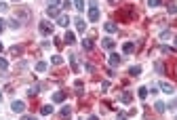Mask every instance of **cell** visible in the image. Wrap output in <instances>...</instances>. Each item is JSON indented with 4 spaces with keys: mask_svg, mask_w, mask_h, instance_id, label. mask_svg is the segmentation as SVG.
<instances>
[{
    "mask_svg": "<svg viewBox=\"0 0 177 120\" xmlns=\"http://www.w3.org/2000/svg\"><path fill=\"white\" fill-rule=\"evenodd\" d=\"M135 17V8L133 7H122L118 13H116V19L118 21H131Z\"/></svg>",
    "mask_w": 177,
    "mask_h": 120,
    "instance_id": "1",
    "label": "cell"
},
{
    "mask_svg": "<svg viewBox=\"0 0 177 120\" xmlns=\"http://www.w3.org/2000/svg\"><path fill=\"white\" fill-rule=\"evenodd\" d=\"M38 30H40V34H42V36H51V34H53V25H51L49 21H40V28H38Z\"/></svg>",
    "mask_w": 177,
    "mask_h": 120,
    "instance_id": "2",
    "label": "cell"
},
{
    "mask_svg": "<svg viewBox=\"0 0 177 120\" xmlns=\"http://www.w3.org/2000/svg\"><path fill=\"white\" fill-rule=\"evenodd\" d=\"M74 25H76V30L80 32V34H82V32L86 30V21L82 19V17H76V19H74Z\"/></svg>",
    "mask_w": 177,
    "mask_h": 120,
    "instance_id": "3",
    "label": "cell"
},
{
    "mask_svg": "<svg viewBox=\"0 0 177 120\" xmlns=\"http://www.w3.org/2000/svg\"><path fill=\"white\" fill-rule=\"evenodd\" d=\"M89 21H99V8L97 7H91V11H89Z\"/></svg>",
    "mask_w": 177,
    "mask_h": 120,
    "instance_id": "4",
    "label": "cell"
},
{
    "mask_svg": "<svg viewBox=\"0 0 177 120\" xmlns=\"http://www.w3.org/2000/svg\"><path fill=\"white\" fill-rule=\"evenodd\" d=\"M11 110H13V112H23V110H25V103H23V101H13V103H11Z\"/></svg>",
    "mask_w": 177,
    "mask_h": 120,
    "instance_id": "5",
    "label": "cell"
},
{
    "mask_svg": "<svg viewBox=\"0 0 177 120\" xmlns=\"http://www.w3.org/2000/svg\"><path fill=\"white\" fill-rule=\"evenodd\" d=\"M108 63L112 65V68H116V65H120V55H116V53H112V55H110V59H108Z\"/></svg>",
    "mask_w": 177,
    "mask_h": 120,
    "instance_id": "6",
    "label": "cell"
},
{
    "mask_svg": "<svg viewBox=\"0 0 177 120\" xmlns=\"http://www.w3.org/2000/svg\"><path fill=\"white\" fill-rule=\"evenodd\" d=\"M101 46H103L106 51H112L114 49V40L112 38H103V40H101Z\"/></svg>",
    "mask_w": 177,
    "mask_h": 120,
    "instance_id": "7",
    "label": "cell"
},
{
    "mask_svg": "<svg viewBox=\"0 0 177 120\" xmlns=\"http://www.w3.org/2000/svg\"><path fill=\"white\" fill-rule=\"evenodd\" d=\"M57 23H59L61 28H68V23H70V17H68V15H59V17H57Z\"/></svg>",
    "mask_w": 177,
    "mask_h": 120,
    "instance_id": "8",
    "label": "cell"
},
{
    "mask_svg": "<svg viewBox=\"0 0 177 120\" xmlns=\"http://www.w3.org/2000/svg\"><path fill=\"white\" fill-rule=\"evenodd\" d=\"M59 114H61V118H64V120H68V118L72 116V107H70V106H64Z\"/></svg>",
    "mask_w": 177,
    "mask_h": 120,
    "instance_id": "9",
    "label": "cell"
},
{
    "mask_svg": "<svg viewBox=\"0 0 177 120\" xmlns=\"http://www.w3.org/2000/svg\"><path fill=\"white\" fill-rule=\"evenodd\" d=\"M160 91H163V93H169V95H171L175 89H173V85H169V82H160Z\"/></svg>",
    "mask_w": 177,
    "mask_h": 120,
    "instance_id": "10",
    "label": "cell"
},
{
    "mask_svg": "<svg viewBox=\"0 0 177 120\" xmlns=\"http://www.w3.org/2000/svg\"><path fill=\"white\" fill-rule=\"evenodd\" d=\"M64 99H65V93L64 91H57L55 95H53V101H55V103H61Z\"/></svg>",
    "mask_w": 177,
    "mask_h": 120,
    "instance_id": "11",
    "label": "cell"
},
{
    "mask_svg": "<svg viewBox=\"0 0 177 120\" xmlns=\"http://www.w3.org/2000/svg\"><path fill=\"white\" fill-rule=\"evenodd\" d=\"M47 15L49 17H59V7H49L47 8Z\"/></svg>",
    "mask_w": 177,
    "mask_h": 120,
    "instance_id": "12",
    "label": "cell"
},
{
    "mask_svg": "<svg viewBox=\"0 0 177 120\" xmlns=\"http://www.w3.org/2000/svg\"><path fill=\"white\" fill-rule=\"evenodd\" d=\"M64 40H65V42H68V44H74V42H76V36L72 34V32H65Z\"/></svg>",
    "mask_w": 177,
    "mask_h": 120,
    "instance_id": "13",
    "label": "cell"
},
{
    "mask_svg": "<svg viewBox=\"0 0 177 120\" xmlns=\"http://www.w3.org/2000/svg\"><path fill=\"white\" fill-rule=\"evenodd\" d=\"M103 28H106V32H108V34H114V32H116V23H114V21H108L106 25H103Z\"/></svg>",
    "mask_w": 177,
    "mask_h": 120,
    "instance_id": "14",
    "label": "cell"
},
{
    "mask_svg": "<svg viewBox=\"0 0 177 120\" xmlns=\"http://www.w3.org/2000/svg\"><path fill=\"white\" fill-rule=\"evenodd\" d=\"M122 51H124V55H131V53L135 51V44L133 42H127L124 46H122Z\"/></svg>",
    "mask_w": 177,
    "mask_h": 120,
    "instance_id": "15",
    "label": "cell"
},
{
    "mask_svg": "<svg viewBox=\"0 0 177 120\" xmlns=\"http://www.w3.org/2000/svg\"><path fill=\"white\" fill-rule=\"evenodd\" d=\"M51 63H53V65H61V63H64V57H61V55H53V57H51Z\"/></svg>",
    "mask_w": 177,
    "mask_h": 120,
    "instance_id": "16",
    "label": "cell"
},
{
    "mask_svg": "<svg viewBox=\"0 0 177 120\" xmlns=\"http://www.w3.org/2000/svg\"><path fill=\"white\" fill-rule=\"evenodd\" d=\"M120 101H122V103H131V101H133V95H131V93H122Z\"/></svg>",
    "mask_w": 177,
    "mask_h": 120,
    "instance_id": "17",
    "label": "cell"
},
{
    "mask_svg": "<svg viewBox=\"0 0 177 120\" xmlns=\"http://www.w3.org/2000/svg\"><path fill=\"white\" fill-rule=\"evenodd\" d=\"M21 53H23V46H21V44H17V46H13V49H11V55H13V57L21 55Z\"/></svg>",
    "mask_w": 177,
    "mask_h": 120,
    "instance_id": "18",
    "label": "cell"
},
{
    "mask_svg": "<svg viewBox=\"0 0 177 120\" xmlns=\"http://www.w3.org/2000/svg\"><path fill=\"white\" fill-rule=\"evenodd\" d=\"M70 61H72V70H74V72H78V70H80V65H78V61H76V55H70Z\"/></svg>",
    "mask_w": 177,
    "mask_h": 120,
    "instance_id": "19",
    "label": "cell"
},
{
    "mask_svg": "<svg viewBox=\"0 0 177 120\" xmlns=\"http://www.w3.org/2000/svg\"><path fill=\"white\" fill-rule=\"evenodd\" d=\"M47 68H49L47 61H38V63H36V72H47Z\"/></svg>",
    "mask_w": 177,
    "mask_h": 120,
    "instance_id": "20",
    "label": "cell"
},
{
    "mask_svg": "<svg viewBox=\"0 0 177 120\" xmlns=\"http://www.w3.org/2000/svg\"><path fill=\"white\" fill-rule=\"evenodd\" d=\"M129 74H131V76H139V74H141V68H139V65H133V68L129 70Z\"/></svg>",
    "mask_w": 177,
    "mask_h": 120,
    "instance_id": "21",
    "label": "cell"
},
{
    "mask_svg": "<svg viewBox=\"0 0 177 120\" xmlns=\"http://www.w3.org/2000/svg\"><path fill=\"white\" fill-rule=\"evenodd\" d=\"M40 114H42V116H49V114H53V106H42Z\"/></svg>",
    "mask_w": 177,
    "mask_h": 120,
    "instance_id": "22",
    "label": "cell"
},
{
    "mask_svg": "<svg viewBox=\"0 0 177 120\" xmlns=\"http://www.w3.org/2000/svg\"><path fill=\"white\" fill-rule=\"evenodd\" d=\"M148 89H146V86H139V91H137V95H139V97H141V99H146V97H148Z\"/></svg>",
    "mask_w": 177,
    "mask_h": 120,
    "instance_id": "23",
    "label": "cell"
},
{
    "mask_svg": "<svg viewBox=\"0 0 177 120\" xmlns=\"http://www.w3.org/2000/svg\"><path fill=\"white\" fill-rule=\"evenodd\" d=\"M82 46H85L86 51H91L93 49V40H91V38H85V40H82Z\"/></svg>",
    "mask_w": 177,
    "mask_h": 120,
    "instance_id": "24",
    "label": "cell"
},
{
    "mask_svg": "<svg viewBox=\"0 0 177 120\" xmlns=\"http://www.w3.org/2000/svg\"><path fill=\"white\" fill-rule=\"evenodd\" d=\"M154 107H156V112H164V110H167V106H164L163 101H156Z\"/></svg>",
    "mask_w": 177,
    "mask_h": 120,
    "instance_id": "25",
    "label": "cell"
},
{
    "mask_svg": "<svg viewBox=\"0 0 177 120\" xmlns=\"http://www.w3.org/2000/svg\"><path fill=\"white\" fill-rule=\"evenodd\" d=\"M8 25H11V28H15V30H17V28H21V21H17V19H15V17H13V19L8 21Z\"/></svg>",
    "mask_w": 177,
    "mask_h": 120,
    "instance_id": "26",
    "label": "cell"
},
{
    "mask_svg": "<svg viewBox=\"0 0 177 120\" xmlns=\"http://www.w3.org/2000/svg\"><path fill=\"white\" fill-rule=\"evenodd\" d=\"M38 91H40V86H38V85H34V86H30V97H34V95H36V93H38Z\"/></svg>",
    "mask_w": 177,
    "mask_h": 120,
    "instance_id": "27",
    "label": "cell"
},
{
    "mask_svg": "<svg viewBox=\"0 0 177 120\" xmlns=\"http://www.w3.org/2000/svg\"><path fill=\"white\" fill-rule=\"evenodd\" d=\"M74 7H76L78 11H82V8H85V0H74Z\"/></svg>",
    "mask_w": 177,
    "mask_h": 120,
    "instance_id": "28",
    "label": "cell"
},
{
    "mask_svg": "<svg viewBox=\"0 0 177 120\" xmlns=\"http://www.w3.org/2000/svg\"><path fill=\"white\" fill-rule=\"evenodd\" d=\"M167 38H171V32L169 30H163L160 32V40H167Z\"/></svg>",
    "mask_w": 177,
    "mask_h": 120,
    "instance_id": "29",
    "label": "cell"
},
{
    "mask_svg": "<svg viewBox=\"0 0 177 120\" xmlns=\"http://www.w3.org/2000/svg\"><path fill=\"white\" fill-rule=\"evenodd\" d=\"M7 68H8V61L4 57H0V70H7Z\"/></svg>",
    "mask_w": 177,
    "mask_h": 120,
    "instance_id": "30",
    "label": "cell"
},
{
    "mask_svg": "<svg viewBox=\"0 0 177 120\" xmlns=\"http://www.w3.org/2000/svg\"><path fill=\"white\" fill-rule=\"evenodd\" d=\"M61 4V0H49V7H59Z\"/></svg>",
    "mask_w": 177,
    "mask_h": 120,
    "instance_id": "31",
    "label": "cell"
},
{
    "mask_svg": "<svg viewBox=\"0 0 177 120\" xmlns=\"http://www.w3.org/2000/svg\"><path fill=\"white\" fill-rule=\"evenodd\" d=\"M116 120H127V114L120 112V114H116Z\"/></svg>",
    "mask_w": 177,
    "mask_h": 120,
    "instance_id": "32",
    "label": "cell"
},
{
    "mask_svg": "<svg viewBox=\"0 0 177 120\" xmlns=\"http://www.w3.org/2000/svg\"><path fill=\"white\" fill-rule=\"evenodd\" d=\"M148 4H150V7H158V4H160V0H148Z\"/></svg>",
    "mask_w": 177,
    "mask_h": 120,
    "instance_id": "33",
    "label": "cell"
},
{
    "mask_svg": "<svg viewBox=\"0 0 177 120\" xmlns=\"http://www.w3.org/2000/svg\"><path fill=\"white\" fill-rule=\"evenodd\" d=\"M0 11H8V7L4 4V2H0Z\"/></svg>",
    "mask_w": 177,
    "mask_h": 120,
    "instance_id": "34",
    "label": "cell"
},
{
    "mask_svg": "<svg viewBox=\"0 0 177 120\" xmlns=\"http://www.w3.org/2000/svg\"><path fill=\"white\" fill-rule=\"evenodd\" d=\"M23 120H38V118H34V116H23Z\"/></svg>",
    "mask_w": 177,
    "mask_h": 120,
    "instance_id": "35",
    "label": "cell"
},
{
    "mask_svg": "<svg viewBox=\"0 0 177 120\" xmlns=\"http://www.w3.org/2000/svg\"><path fill=\"white\" fill-rule=\"evenodd\" d=\"M89 4H91V7H97V0H89Z\"/></svg>",
    "mask_w": 177,
    "mask_h": 120,
    "instance_id": "36",
    "label": "cell"
},
{
    "mask_svg": "<svg viewBox=\"0 0 177 120\" xmlns=\"http://www.w3.org/2000/svg\"><path fill=\"white\" fill-rule=\"evenodd\" d=\"M4 30V19H0V32Z\"/></svg>",
    "mask_w": 177,
    "mask_h": 120,
    "instance_id": "37",
    "label": "cell"
},
{
    "mask_svg": "<svg viewBox=\"0 0 177 120\" xmlns=\"http://www.w3.org/2000/svg\"><path fill=\"white\" fill-rule=\"evenodd\" d=\"M89 120H99V118H97V116H89Z\"/></svg>",
    "mask_w": 177,
    "mask_h": 120,
    "instance_id": "38",
    "label": "cell"
},
{
    "mask_svg": "<svg viewBox=\"0 0 177 120\" xmlns=\"http://www.w3.org/2000/svg\"><path fill=\"white\" fill-rule=\"evenodd\" d=\"M2 49H4V44H2V42H0V51H2Z\"/></svg>",
    "mask_w": 177,
    "mask_h": 120,
    "instance_id": "39",
    "label": "cell"
},
{
    "mask_svg": "<svg viewBox=\"0 0 177 120\" xmlns=\"http://www.w3.org/2000/svg\"><path fill=\"white\" fill-rule=\"evenodd\" d=\"M175 49H177V38H175Z\"/></svg>",
    "mask_w": 177,
    "mask_h": 120,
    "instance_id": "40",
    "label": "cell"
},
{
    "mask_svg": "<svg viewBox=\"0 0 177 120\" xmlns=\"http://www.w3.org/2000/svg\"><path fill=\"white\" fill-rule=\"evenodd\" d=\"M0 101H2V93H0Z\"/></svg>",
    "mask_w": 177,
    "mask_h": 120,
    "instance_id": "41",
    "label": "cell"
},
{
    "mask_svg": "<svg viewBox=\"0 0 177 120\" xmlns=\"http://www.w3.org/2000/svg\"><path fill=\"white\" fill-rule=\"evenodd\" d=\"M13 2H19V0H13Z\"/></svg>",
    "mask_w": 177,
    "mask_h": 120,
    "instance_id": "42",
    "label": "cell"
}]
</instances>
